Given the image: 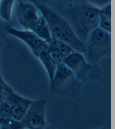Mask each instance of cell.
<instances>
[{
	"label": "cell",
	"instance_id": "1",
	"mask_svg": "<svg viewBox=\"0 0 115 129\" xmlns=\"http://www.w3.org/2000/svg\"><path fill=\"white\" fill-rule=\"evenodd\" d=\"M58 13L70 24L74 32L82 43L99 24V8L86 1L73 4L61 9Z\"/></svg>",
	"mask_w": 115,
	"mask_h": 129
},
{
	"label": "cell",
	"instance_id": "2",
	"mask_svg": "<svg viewBox=\"0 0 115 129\" xmlns=\"http://www.w3.org/2000/svg\"><path fill=\"white\" fill-rule=\"evenodd\" d=\"M34 4L47 22L52 39L63 41L70 45L75 52L84 53V43L78 39L70 24L63 16L44 5Z\"/></svg>",
	"mask_w": 115,
	"mask_h": 129
},
{
	"label": "cell",
	"instance_id": "3",
	"mask_svg": "<svg viewBox=\"0 0 115 129\" xmlns=\"http://www.w3.org/2000/svg\"><path fill=\"white\" fill-rule=\"evenodd\" d=\"M82 84L65 64L62 63L57 66L56 73L50 82V89L54 95L76 99L81 93Z\"/></svg>",
	"mask_w": 115,
	"mask_h": 129
},
{
	"label": "cell",
	"instance_id": "4",
	"mask_svg": "<svg viewBox=\"0 0 115 129\" xmlns=\"http://www.w3.org/2000/svg\"><path fill=\"white\" fill-rule=\"evenodd\" d=\"M84 55L86 60L96 64L105 57L111 56V33L98 27L92 31L84 42Z\"/></svg>",
	"mask_w": 115,
	"mask_h": 129
},
{
	"label": "cell",
	"instance_id": "5",
	"mask_svg": "<svg viewBox=\"0 0 115 129\" xmlns=\"http://www.w3.org/2000/svg\"><path fill=\"white\" fill-rule=\"evenodd\" d=\"M64 64L68 67L76 79L83 83L99 80L102 71L98 63H91L86 60L82 53L74 52L66 57Z\"/></svg>",
	"mask_w": 115,
	"mask_h": 129
},
{
	"label": "cell",
	"instance_id": "6",
	"mask_svg": "<svg viewBox=\"0 0 115 129\" xmlns=\"http://www.w3.org/2000/svg\"><path fill=\"white\" fill-rule=\"evenodd\" d=\"M4 29L6 34L19 39L26 45L34 56L37 58L41 53L47 50L49 44L34 34L26 29H20L11 26H6Z\"/></svg>",
	"mask_w": 115,
	"mask_h": 129
},
{
	"label": "cell",
	"instance_id": "7",
	"mask_svg": "<svg viewBox=\"0 0 115 129\" xmlns=\"http://www.w3.org/2000/svg\"><path fill=\"white\" fill-rule=\"evenodd\" d=\"M47 104L44 99L33 100L21 120L25 129L42 128L48 125L46 118Z\"/></svg>",
	"mask_w": 115,
	"mask_h": 129
},
{
	"label": "cell",
	"instance_id": "8",
	"mask_svg": "<svg viewBox=\"0 0 115 129\" xmlns=\"http://www.w3.org/2000/svg\"><path fill=\"white\" fill-rule=\"evenodd\" d=\"M41 14L35 4L25 0H18L16 9L17 22L23 29L32 31Z\"/></svg>",
	"mask_w": 115,
	"mask_h": 129
},
{
	"label": "cell",
	"instance_id": "9",
	"mask_svg": "<svg viewBox=\"0 0 115 129\" xmlns=\"http://www.w3.org/2000/svg\"><path fill=\"white\" fill-rule=\"evenodd\" d=\"M12 111V118L21 121L33 100L25 98L14 90L4 99Z\"/></svg>",
	"mask_w": 115,
	"mask_h": 129
},
{
	"label": "cell",
	"instance_id": "10",
	"mask_svg": "<svg viewBox=\"0 0 115 129\" xmlns=\"http://www.w3.org/2000/svg\"><path fill=\"white\" fill-rule=\"evenodd\" d=\"M36 34L40 39L45 41L50 44L52 40V36L50 34L49 27L44 18L41 14L37 22L36 23L34 28L31 31Z\"/></svg>",
	"mask_w": 115,
	"mask_h": 129
},
{
	"label": "cell",
	"instance_id": "11",
	"mask_svg": "<svg viewBox=\"0 0 115 129\" xmlns=\"http://www.w3.org/2000/svg\"><path fill=\"white\" fill-rule=\"evenodd\" d=\"M25 1L44 5L57 12H58L60 10L65 7L85 1L84 0H25Z\"/></svg>",
	"mask_w": 115,
	"mask_h": 129
},
{
	"label": "cell",
	"instance_id": "12",
	"mask_svg": "<svg viewBox=\"0 0 115 129\" xmlns=\"http://www.w3.org/2000/svg\"><path fill=\"white\" fill-rule=\"evenodd\" d=\"M98 27L111 33V4L99 9Z\"/></svg>",
	"mask_w": 115,
	"mask_h": 129
},
{
	"label": "cell",
	"instance_id": "13",
	"mask_svg": "<svg viewBox=\"0 0 115 129\" xmlns=\"http://www.w3.org/2000/svg\"><path fill=\"white\" fill-rule=\"evenodd\" d=\"M37 58L45 69L50 82L56 73L58 65L50 56L49 53L48 52V50L40 53Z\"/></svg>",
	"mask_w": 115,
	"mask_h": 129
},
{
	"label": "cell",
	"instance_id": "14",
	"mask_svg": "<svg viewBox=\"0 0 115 129\" xmlns=\"http://www.w3.org/2000/svg\"><path fill=\"white\" fill-rule=\"evenodd\" d=\"M16 0H1L0 1V19L5 22L11 20L12 11Z\"/></svg>",
	"mask_w": 115,
	"mask_h": 129
},
{
	"label": "cell",
	"instance_id": "15",
	"mask_svg": "<svg viewBox=\"0 0 115 129\" xmlns=\"http://www.w3.org/2000/svg\"><path fill=\"white\" fill-rule=\"evenodd\" d=\"M49 45L58 50L65 58L72 53L73 52H75L68 44L54 39H52Z\"/></svg>",
	"mask_w": 115,
	"mask_h": 129
},
{
	"label": "cell",
	"instance_id": "16",
	"mask_svg": "<svg viewBox=\"0 0 115 129\" xmlns=\"http://www.w3.org/2000/svg\"><path fill=\"white\" fill-rule=\"evenodd\" d=\"M1 129H25L22 121L13 118H0Z\"/></svg>",
	"mask_w": 115,
	"mask_h": 129
},
{
	"label": "cell",
	"instance_id": "17",
	"mask_svg": "<svg viewBox=\"0 0 115 129\" xmlns=\"http://www.w3.org/2000/svg\"><path fill=\"white\" fill-rule=\"evenodd\" d=\"M14 89L4 81L0 72V100H4Z\"/></svg>",
	"mask_w": 115,
	"mask_h": 129
},
{
	"label": "cell",
	"instance_id": "18",
	"mask_svg": "<svg viewBox=\"0 0 115 129\" xmlns=\"http://www.w3.org/2000/svg\"><path fill=\"white\" fill-rule=\"evenodd\" d=\"M48 52L49 53L50 56L53 59L57 65L64 63V60H65V57L60 53L58 50H56L55 48L50 47L49 45V48L48 49Z\"/></svg>",
	"mask_w": 115,
	"mask_h": 129
},
{
	"label": "cell",
	"instance_id": "19",
	"mask_svg": "<svg viewBox=\"0 0 115 129\" xmlns=\"http://www.w3.org/2000/svg\"><path fill=\"white\" fill-rule=\"evenodd\" d=\"M0 118H12V111L5 100L0 103Z\"/></svg>",
	"mask_w": 115,
	"mask_h": 129
},
{
	"label": "cell",
	"instance_id": "20",
	"mask_svg": "<svg viewBox=\"0 0 115 129\" xmlns=\"http://www.w3.org/2000/svg\"><path fill=\"white\" fill-rule=\"evenodd\" d=\"M87 3L98 8H101L108 4H111V0H84Z\"/></svg>",
	"mask_w": 115,
	"mask_h": 129
},
{
	"label": "cell",
	"instance_id": "21",
	"mask_svg": "<svg viewBox=\"0 0 115 129\" xmlns=\"http://www.w3.org/2000/svg\"><path fill=\"white\" fill-rule=\"evenodd\" d=\"M96 129H111V125L110 123H109V124H107V125H106L104 126H102V127L96 128Z\"/></svg>",
	"mask_w": 115,
	"mask_h": 129
},
{
	"label": "cell",
	"instance_id": "22",
	"mask_svg": "<svg viewBox=\"0 0 115 129\" xmlns=\"http://www.w3.org/2000/svg\"><path fill=\"white\" fill-rule=\"evenodd\" d=\"M26 129H31V128H26ZM36 129H56L55 127H54V126H52L51 125H48L46 126L45 127L42 128H36Z\"/></svg>",
	"mask_w": 115,
	"mask_h": 129
},
{
	"label": "cell",
	"instance_id": "23",
	"mask_svg": "<svg viewBox=\"0 0 115 129\" xmlns=\"http://www.w3.org/2000/svg\"><path fill=\"white\" fill-rule=\"evenodd\" d=\"M1 45H2V43H0V48L1 47Z\"/></svg>",
	"mask_w": 115,
	"mask_h": 129
},
{
	"label": "cell",
	"instance_id": "24",
	"mask_svg": "<svg viewBox=\"0 0 115 129\" xmlns=\"http://www.w3.org/2000/svg\"><path fill=\"white\" fill-rule=\"evenodd\" d=\"M0 43H2V41H1V39H0Z\"/></svg>",
	"mask_w": 115,
	"mask_h": 129
},
{
	"label": "cell",
	"instance_id": "25",
	"mask_svg": "<svg viewBox=\"0 0 115 129\" xmlns=\"http://www.w3.org/2000/svg\"><path fill=\"white\" fill-rule=\"evenodd\" d=\"M1 100H0V103H1Z\"/></svg>",
	"mask_w": 115,
	"mask_h": 129
},
{
	"label": "cell",
	"instance_id": "26",
	"mask_svg": "<svg viewBox=\"0 0 115 129\" xmlns=\"http://www.w3.org/2000/svg\"><path fill=\"white\" fill-rule=\"evenodd\" d=\"M0 129H1V127H0Z\"/></svg>",
	"mask_w": 115,
	"mask_h": 129
},
{
	"label": "cell",
	"instance_id": "27",
	"mask_svg": "<svg viewBox=\"0 0 115 129\" xmlns=\"http://www.w3.org/2000/svg\"><path fill=\"white\" fill-rule=\"evenodd\" d=\"M0 1H1V0H0Z\"/></svg>",
	"mask_w": 115,
	"mask_h": 129
}]
</instances>
